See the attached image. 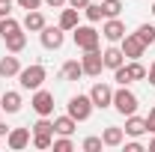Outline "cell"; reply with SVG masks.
<instances>
[{"label":"cell","mask_w":155,"mask_h":152,"mask_svg":"<svg viewBox=\"0 0 155 152\" xmlns=\"http://www.w3.org/2000/svg\"><path fill=\"white\" fill-rule=\"evenodd\" d=\"M66 107H69V116H72L75 122H87V119L93 116V107H96V104H93L90 93H87V95L78 93V95H72V98H69V104H66Z\"/></svg>","instance_id":"obj_1"},{"label":"cell","mask_w":155,"mask_h":152,"mask_svg":"<svg viewBox=\"0 0 155 152\" xmlns=\"http://www.w3.org/2000/svg\"><path fill=\"white\" fill-rule=\"evenodd\" d=\"M45 78H48L45 66L42 63H33V66H27V69L18 72V84H21V90H39L45 84Z\"/></svg>","instance_id":"obj_2"},{"label":"cell","mask_w":155,"mask_h":152,"mask_svg":"<svg viewBox=\"0 0 155 152\" xmlns=\"http://www.w3.org/2000/svg\"><path fill=\"white\" fill-rule=\"evenodd\" d=\"M72 33H75V45L81 48V51H96L98 42H101V33H98L96 27H90V24H87V27L78 24Z\"/></svg>","instance_id":"obj_3"},{"label":"cell","mask_w":155,"mask_h":152,"mask_svg":"<svg viewBox=\"0 0 155 152\" xmlns=\"http://www.w3.org/2000/svg\"><path fill=\"white\" fill-rule=\"evenodd\" d=\"M137 95L128 90V87H119V90H114V107L119 111L122 116H131V114H137Z\"/></svg>","instance_id":"obj_4"},{"label":"cell","mask_w":155,"mask_h":152,"mask_svg":"<svg viewBox=\"0 0 155 152\" xmlns=\"http://www.w3.org/2000/svg\"><path fill=\"white\" fill-rule=\"evenodd\" d=\"M39 39H42V48H45V51H60V48H63V42H66V30H63V27H48V24H45V27H42V30H39Z\"/></svg>","instance_id":"obj_5"},{"label":"cell","mask_w":155,"mask_h":152,"mask_svg":"<svg viewBox=\"0 0 155 152\" xmlns=\"http://www.w3.org/2000/svg\"><path fill=\"white\" fill-rule=\"evenodd\" d=\"M30 104H33V111L39 116H51L54 114V93H48V90H33V98H30Z\"/></svg>","instance_id":"obj_6"},{"label":"cell","mask_w":155,"mask_h":152,"mask_svg":"<svg viewBox=\"0 0 155 152\" xmlns=\"http://www.w3.org/2000/svg\"><path fill=\"white\" fill-rule=\"evenodd\" d=\"M81 66H84V75L90 78H98L101 75V69H104V57H101V51H84V57H81Z\"/></svg>","instance_id":"obj_7"},{"label":"cell","mask_w":155,"mask_h":152,"mask_svg":"<svg viewBox=\"0 0 155 152\" xmlns=\"http://www.w3.org/2000/svg\"><path fill=\"white\" fill-rule=\"evenodd\" d=\"M119 48H122L125 60H140V57H143V51H146V45H143L134 33H125V36L119 39Z\"/></svg>","instance_id":"obj_8"},{"label":"cell","mask_w":155,"mask_h":152,"mask_svg":"<svg viewBox=\"0 0 155 152\" xmlns=\"http://www.w3.org/2000/svg\"><path fill=\"white\" fill-rule=\"evenodd\" d=\"M90 98H93V104L96 107H110L114 104V87H107V84H93V90H90Z\"/></svg>","instance_id":"obj_9"},{"label":"cell","mask_w":155,"mask_h":152,"mask_svg":"<svg viewBox=\"0 0 155 152\" xmlns=\"http://www.w3.org/2000/svg\"><path fill=\"white\" fill-rule=\"evenodd\" d=\"M6 143H9V149H15V152L27 149L30 146V128H12L6 134Z\"/></svg>","instance_id":"obj_10"},{"label":"cell","mask_w":155,"mask_h":152,"mask_svg":"<svg viewBox=\"0 0 155 152\" xmlns=\"http://www.w3.org/2000/svg\"><path fill=\"white\" fill-rule=\"evenodd\" d=\"M101 36L107 39V42H119V39L125 36V24H122L119 18H107L104 27H101Z\"/></svg>","instance_id":"obj_11"},{"label":"cell","mask_w":155,"mask_h":152,"mask_svg":"<svg viewBox=\"0 0 155 152\" xmlns=\"http://www.w3.org/2000/svg\"><path fill=\"white\" fill-rule=\"evenodd\" d=\"M122 140H125V128H119V125H107L104 131H101V143L104 146H122Z\"/></svg>","instance_id":"obj_12"},{"label":"cell","mask_w":155,"mask_h":152,"mask_svg":"<svg viewBox=\"0 0 155 152\" xmlns=\"http://www.w3.org/2000/svg\"><path fill=\"white\" fill-rule=\"evenodd\" d=\"M0 111H6V114H18V111H21V93L6 90V93L0 95Z\"/></svg>","instance_id":"obj_13"},{"label":"cell","mask_w":155,"mask_h":152,"mask_svg":"<svg viewBox=\"0 0 155 152\" xmlns=\"http://www.w3.org/2000/svg\"><path fill=\"white\" fill-rule=\"evenodd\" d=\"M101 57H104V69H119L122 63H125V54H122V48H116V45H110L107 51H101Z\"/></svg>","instance_id":"obj_14"},{"label":"cell","mask_w":155,"mask_h":152,"mask_svg":"<svg viewBox=\"0 0 155 152\" xmlns=\"http://www.w3.org/2000/svg\"><path fill=\"white\" fill-rule=\"evenodd\" d=\"M60 78H63V81H81V78H84V66H81V60H66L63 69H60Z\"/></svg>","instance_id":"obj_15"},{"label":"cell","mask_w":155,"mask_h":152,"mask_svg":"<svg viewBox=\"0 0 155 152\" xmlns=\"http://www.w3.org/2000/svg\"><path fill=\"white\" fill-rule=\"evenodd\" d=\"M125 134H128V137H143V134H146V119L137 116V114L125 116Z\"/></svg>","instance_id":"obj_16"},{"label":"cell","mask_w":155,"mask_h":152,"mask_svg":"<svg viewBox=\"0 0 155 152\" xmlns=\"http://www.w3.org/2000/svg\"><path fill=\"white\" fill-rule=\"evenodd\" d=\"M21 27L30 30V33H39V30L45 27V15H42L39 9H30V12L24 15V21H21Z\"/></svg>","instance_id":"obj_17"},{"label":"cell","mask_w":155,"mask_h":152,"mask_svg":"<svg viewBox=\"0 0 155 152\" xmlns=\"http://www.w3.org/2000/svg\"><path fill=\"white\" fill-rule=\"evenodd\" d=\"M3 42H6V51H9V54H21V51L27 48V33L15 30V33H9Z\"/></svg>","instance_id":"obj_18"},{"label":"cell","mask_w":155,"mask_h":152,"mask_svg":"<svg viewBox=\"0 0 155 152\" xmlns=\"http://www.w3.org/2000/svg\"><path fill=\"white\" fill-rule=\"evenodd\" d=\"M18 72H21V63L15 54L0 57V78H18Z\"/></svg>","instance_id":"obj_19"},{"label":"cell","mask_w":155,"mask_h":152,"mask_svg":"<svg viewBox=\"0 0 155 152\" xmlns=\"http://www.w3.org/2000/svg\"><path fill=\"white\" fill-rule=\"evenodd\" d=\"M78 12H81V9H75V6H72V9H63V12H60V27H63L66 33L78 27Z\"/></svg>","instance_id":"obj_20"},{"label":"cell","mask_w":155,"mask_h":152,"mask_svg":"<svg viewBox=\"0 0 155 152\" xmlns=\"http://www.w3.org/2000/svg\"><path fill=\"white\" fill-rule=\"evenodd\" d=\"M78 128V122L75 119H72V116L66 114V116H57V119H54V134H72Z\"/></svg>","instance_id":"obj_21"},{"label":"cell","mask_w":155,"mask_h":152,"mask_svg":"<svg viewBox=\"0 0 155 152\" xmlns=\"http://www.w3.org/2000/svg\"><path fill=\"white\" fill-rule=\"evenodd\" d=\"M125 72H128V78H131V84H134V81H146V66H143L140 60L125 63Z\"/></svg>","instance_id":"obj_22"},{"label":"cell","mask_w":155,"mask_h":152,"mask_svg":"<svg viewBox=\"0 0 155 152\" xmlns=\"http://www.w3.org/2000/svg\"><path fill=\"white\" fill-rule=\"evenodd\" d=\"M122 9H125V6H122L119 0H101V12H104V18H119Z\"/></svg>","instance_id":"obj_23"},{"label":"cell","mask_w":155,"mask_h":152,"mask_svg":"<svg viewBox=\"0 0 155 152\" xmlns=\"http://www.w3.org/2000/svg\"><path fill=\"white\" fill-rule=\"evenodd\" d=\"M33 146H36V149H51V146H54L51 131H33Z\"/></svg>","instance_id":"obj_24"},{"label":"cell","mask_w":155,"mask_h":152,"mask_svg":"<svg viewBox=\"0 0 155 152\" xmlns=\"http://www.w3.org/2000/svg\"><path fill=\"white\" fill-rule=\"evenodd\" d=\"M134 36L140 39V42H143L146 48H149V45H152V42H155V27H152V24H140V27H137V33H134Z\"/></svg>","instance_id":"obj_25"},{"label":"cell","mask_w":155,"mask_h":152,"mask_svg":"<svg viewBox=\"0 0 155 152\" xmlns=\"http://www.w3.org/2000/svg\"><path fill=\"white\" fill-rule=\"evenodd\" d=\"M15 30H24V27H21L18 21L12 18V15H6V18H0V36L6 39L9 36V33H15Z\"/></svg>","instance_id":"obj_26"},{"label":"cell","mask_w":155,"mask_h":152,"mask_svg":"<svg viewBox=\"0 0 155 152\" xmlns=\"http://www.w3.org/2000/svg\"><path fill=\"white\" fill-rule=\"evenodd\" d=\"M84 12H87V21H90V24H96V21L104 18V12H101V3H87V6H84Z\"/></svg>","instance_id":"obj_27"},{"label":"cell","mask_w":155,"mask_h":152,"mask_svg":"<svg viewBox=\"0 0 155 152\" xmlns=\"http://www.w3.org/2000/svg\"><path fill=\"white\" fill-rule=\"evenodd\" d=\"M54 152H72V140H69V134H60V140H54Z\"/></svg>","instance_id":"obj_28"},{"label":"cell","mask_w":155,"mask_h":152,"mask_svg":"<svg viewBox=\"0 0 155 152\" xmlns=\"http://www.w3.org/2000/svg\"><path fill=\"white\" fill-rule=\"evenodd\" d=\"M101 146H104V143H101V137H96V134L84 140V149L87 152H101Z\"/></svg>","instance_id":"obj_29"},{"label":"cell","mask_w":155,"mask_h":152,"mask_svg":"<svg viewBox=\"0 0 155 152\" xmlns=\"http://www.w3.org/2000/svg\"><path fill=\"white\" fill-rule=\"evenodd\" d=\"M33 131H51V134H54V122H51L48 116H42L36 125H33Z\"/></svg>","instance_id":"obj_30"},{"label":"cell","mask_w":155,"mask_h":152,"mask_svg":"<svg viewBox=\"0 0 155 152\" xmlns=\"http://www.w3.org/2000/svg\"><path fill=\"white\" fill-rule=\"evenodd\" d=\"M15 3H18L21 9H27V12H30V9H39V6H42V0H15Z\"/></svg>","instance_id":"obj_31"},{"label":"cell","mask_w":155,"mask_h":152,"mask_svg":"<svg viewBox=\"0 0 155 152\" xmlns=\"http://www.w3.org/2000/svg\"><path fill=\"white\" fill-rule=\"evenodd\" d=\"M12 0H0V18H6V15H12Z\"/></svg>","instance_id":"obj_32"},{"label":"cell","mask_w":155,"mask_h":152,"mask_svg":"<svg viewBox=\"0 0 155 152\" xmlns=\"http://www.w3.org/2000/svg\"><path fill=\"white\" fill-rule=\"evenodd\" d=\"M143 119H146V131H149V134H155V107H152V111H149L146 116H143Z\"/></svg>","instance_id":"obj_33"},{"label":"cell","mask_w":155,"mask_h":152,"mask_svg":"<svg viewBox=\"0 0 155 152\" xmlns=\"http://www.w3.org/2000/svg\"><path fill=\"white\" fill-rule=\"evenodd\" d=\"M125 152H143V143H137V140H128V143H125Z\"/></svg>","instance_id":"obj_34"},{"label":"cell","mask_w":155,"mask_h":152,"mask_svg":"<svg viewBox=\"0 0 155 152\" xmlns=\"http://www.w3.org/2000/svg\"><path fill=\"white\" fill-rule=\"evenodd\" d=\"M45 3H48V6H51V9H63V6H66V3H69V0H45Z\"/></svg>","instance_id":"obj_35"},{"label":"cell","mask_w":155,"mask_h":152,"mask_svg":"<svg viewBox=\"0 0 155 152\" xmlns=\"http://www.w3.org/2000/svg\"><path fill=\"white\" fill-rule=\"evenodd\" d=\"M87 3H93V0H69V6H75V9H84Z\"/></svg>","instance_id":"obj_36"},{"label":"cell","mask_w":155,"mask_h":152,"mask_svg":"<svg viewBox=\"0 0 155 152\" xmlns=\"http://www.w3.org/2000/svg\"><path fill=\"white\" fill-rule=\"evenodd\" d=\"M146 78H149V84H152V87H155V63H152V66H149V69H146Z\"/></svg>","instance_id":"obj_37"},{"label":"cell","mask_w":155,"mask_h":152,"mask_svg":"<svg viewBox=\"0 0 155 152\" xmlns=\"http://www.w3.org/2000/svg\"><path fill=\"white\" fill-rule=\"evenodd\" d=\"M6 134H9V125H6V122H0V137H6Z\"/></svg>","instance_id":"obj_38"},{"label":"cell","mask_w":155,"mask_h":152,"mask_svg":"<svg viewBox=\"0 0 155 152\" xmlns=\"http://www.w3.org/2000/svg\"><path fill=\"white\" fill-rule=\"evenodd\" d=\"M149 152H155V137H152V140H149Z\"/></svg>","instance_id":"obj_39"},{"label":"cell","mask_w":155,"mask_h":152,"mask_svg":"<svg viewBox=\"0 0 155 152\" xmlns=\"http://www.w3.org/2000/svg\"><path fill=\"white\" fill-rule=\"evenodd\" d=\"M152 15H155V0H152Z\"/></svg>","instance_id":"obj_40"}]
</instances>
